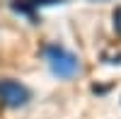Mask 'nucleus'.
<instances>
[{"mask_svg":"<svg viewBox=\"0 0 121 119\" xmlns=\"http://www.w3.org/2000/svg\"><path fill=\"white\" fill-rule=\"evenodd\" d=\"M46 61L51 66V73L58 75V78H73L78 71H80V61L75 54H70L68 49L58 46V44H51L46 46Z\"/></svg>","mask_w":121,"mask_h":119,"instance_id":"f257e3e1","label":"nucleus"},{"mask_svg":"<svg viewBox=\"0 0 121 119\" xmlns=\"http://www.w3.org/2000/svg\"><path fill=\"white\" fill-rule=\"evenodd\" d=\"M114 27H116V32L121 34V7H116V12H114Z\"/></svg>","mask_w":121,"mask_h":119,"instance_id":"7ed1b4c3","label":"nucleus"},{"mask_svg":"<svg viewBox=\"0 0 121 119\" xmlns=\"http://www.w3.org/2000/svg\"><path fill=\"white\" fill-rule=\"evenodd\" d=\"M29 100H32V92H29L27 85L17 83V80H10V78L0 80V105L3 107L17 110V107H24Z\"/></svg>","mask_w":121,"mask_h":119,"instance_id":"f03ea898","label":"nucleus"},{"mask_svg":"<svg viewBox=\"0 0 121 119\" xmlns=\"http://www.w3.org/2000/svg\"><path fill=\"white\" fill-rule=\"evenodd\" d=\"M32 3H34V7H39V5H56L60 0H32Z\"/></svg>","mask_w":121,"mask_h":119,"instance_id":"20e7f679","label":"nucleus"}]
</instances>
